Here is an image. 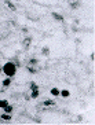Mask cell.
Masks as SVG:
<instances>
[{"instance_id":"cell-12","label":"cell","mask_w":95,"mask_h":125,"mask_svg":"<svg viewBox=\"0 0 95 125\" xmlns=\"http://www.w3.org/2000/svg\"><path fill=\"white\" fill-rule=\"evenodd\" d=\"M54 104H55L54 100H46L44 102V106H54Z\"/></svg>"},{"instance_id":"cell-3","label":"cell","mask_w":95,"mask_h":125,"mask_svg":"<svg viewBox=\"0 0 95 125\" xmlns=\"http://www.w3.org/2000/svg\"><path fill=\"white\" fill-rule=\"evenodd\" d=\"M30 44H32V39H29V37H28V39H25V40H24V47H25L26 50L30 47Z\"/></svg>"},{"instance_id":"cell-2","label":"cell","mask_w":95,"mask_h":125,"mask_svg":"<svg viewBox=\"0 0 95 125\" xmlns=\"http://www.w3.org/2000/svg\"><path fill=\"white\" fill-rule=\"evenodd\" d=\"M0 118H1V120H4V121H11V114L4 113V114H1V115H0Z\"/></svg>"},{"instance_id":"cell-10","label":"cell","mask_w":95,"mask_h":125,"mask_svg":"<svg viewBox=\"0 0 95 125\" xmlns=\"http://www.w3.org/2000/svg\"><path fill=\"white\" fill-rule=\"evenodd\" d=\"M52 17H54L55 19H58V21H63V17L59 15V14H57V12H52Z\"/></svg>"},{"instance_id":"cell-5","label":"cell","mask_w":95,"mask_h":125,"mask_svg":"<svg viewBox=\"0 0 95 125\" xmlns=\"http://www.w3.org/2000/svg\"><path fill=\"white\" fill-rule=\"evenodd\" d=\"M59 95H62L63 98H68V96L70 95V92L68 91V89H62V91H59Z\"/></svg>"},{"instance_id":"cell-6","label":"cell","mask_w":95,"mask_h":125,"mask_svg":"<svg viewBox=\"0 0 95 125\" xmlns=\"http://www.w3.org/2000/svg\"><path fill=\"white\" fill-rule=\"evenodd\" d=\"M30 98H32V99H36V98H39V89H35V91H32V94H30Z\"/></svg>"},{"instance_id":"cell-15","label":"cell","mask_w":95,"mask_h":125,"mask_svg":"<svg viewBox=\"0 0 95 125\" xmlns=\"http://www.w3.org/2000/svg\"><path fill=\"white\" fill-rule=\"evenodd\" d=\"M0 72H1V67H0Z\"/></svg>"},{"instance_id":"cell-14","label":"cell","mask_w":95,"mask_h":125,"mask_svg":"<svg viewBox=\"0 0 95 125\" xmlns=\"http://www.w3.org/2000/svg\"><path fill=\"white\" fill-rule=\"evenodd\" d=\"M43 54H44V55H48V48H44V50H43Z\"/></svg>"},{"instance_id":"cell-8","label":"cell","mask_w":95,"mask_h":125,"mask_svg":"<svg viewBox=\"0 0 95 125\" xmlns=\"http://www.w3.org/2000/svg\"><path fill=\"white\" fill-rule=\"evenodd\" d=\"M6 4H7V6L11 8V10H12V11H15V10H17V8H15V6H14L12 3H11L10 0H6Z\"/></svg>"},{"instance_id":"cell-11","label":"cell","mask_w":95,"mask_h":125,"mask_svg":"<svg viewBox=\"0 0 95 125\" xmlns=\"http://www.w3.org/2000/svg\"><path fill=\"white\" fill-rule=\"evenodd\" d=\"M51 95L58 96V95H59V89H58V88H52V89H51Z\"/></svg>"},{"instance_id":"cell-13","label":"cell","mask_w":95,"mask_h":125,"mask_svg":"<svg viewBox=\"0 0 95 125\" xmlns=\"http://www.w3.org/2000/svg\"><path fill=\"white\" fill-rule=\"evenodd\" d=\"M30 89H32V91H35V89H39V87H37L36 83H30Z\"/></svg>"},{"instance_id":"cell-16","label":"cell","mask_w":95,"mask_h":125,"mask_svg":"<svg viewBox=\"0 0 95 125\" xmlns=\"http://www.w3.org/2000/svg\"><path fill=\"white\" fill-rule=\"evenodd\" d=\"M18 1H19V0H18Z\"/></svg>"},{"instance_id":"cell-1","label":"cell","mask_w":95,"mask_h":125,"mask_svg":"<svg viewBox=\"0 0 95 125\" xmlns=\"http://www.w3.org/2000/svg\"><path fill=\"white\" fill-rule=\"evenodd\" d=\"M1 72H3L7 77H14L15 73H17V65H15L14 62L4 63V66L1 67Z\"/></svg>"},{"instance_id":"cell-4","label":"cell","mask_w":95,"mask_h":125,"mask_svg":"<svg viewBox=\"0 0 95 125\" xmlns=\"http://www.w3.org/2000/svg\"><path fill=\"white\" fill-rule=\"evenodd\" d=\"M3 110H4V113H8V114H11V111L14 110V107L11 106V104H7V106L4 107Z\"/></svg>"},{"instance_id":"cell-7","label":"cell","mask_w":95,"mask_h":125,"mask_svg":"<svg viewBox=\"0 0 95 125\" xmlns=\"http://www.w3.org/2000/svg\"><path fill=\"white\" fill-rule=\"evenodd\" d=\"M7 104H8V100L7 99H1V100H0V109H4Z\"/></svg>"},{"instance_id":"cell-9","label":"cell","mask_w":95,"mask_h":125,"mask_svg":"<svg viewBox=\"0 0 95 125\" xmlns=\"http://www.w3.org/2000/svg\"><path fill=\"white\" fill-rule=\"evenodd\" d=\"M11 84V78L7 77L6 80H3V87H8V85Z\"/></svg>"}]
</instances>
